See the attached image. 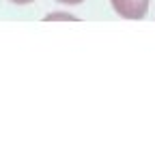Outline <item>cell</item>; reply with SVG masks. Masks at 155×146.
<instances>
[{"label": "cell", "mask_w": 155, "mask_h": 146, "mask_svg": "<svg viewBox=\"0 0 155 146\" xmlns=\"http://www.w3.org/2000/svg\"><path fill=\"white\" fill-rule=\"evenodd\" d=\"M112 9L125 20H142L149 9V0H110Z\"/></svg>", "instance_id": "obj_1"}, {"label": "cell", "mask_w": 155, "mask_h": 146, "mask_svg": "<svg viewBox=\"0 0 155 146\" xmlns=\"http://www.w3.org/2000/svg\"><path fill=\"white\" fill-rule=\"evenodd\" d=\"M58 2H65V5H80L84 0H58Z\"/></svg>", "instance_id": "obj_2"}, {"label": "cell", "mask_w": 155, "mask_h": 146, "mask_svg": "<svg viewBox=\"0 0 155 146\" xmlns=\"http://www.w3.org/2000/svg\"><path fill=\"white\" fill-rule=\"evenodd\" d=\"M11 2H15V5H28V2H32V0H11Z\"/></svg>", "instance_id": "obj_3"}]
</instances>
